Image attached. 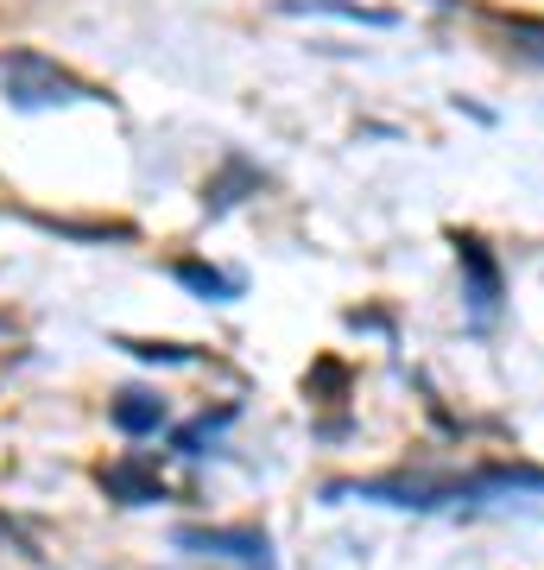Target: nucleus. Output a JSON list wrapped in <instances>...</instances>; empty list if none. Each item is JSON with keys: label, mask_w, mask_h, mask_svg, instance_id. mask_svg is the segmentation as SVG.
I'll use <instances>...</instances> for the list:
<instances>
[{"label": "nucleus", "mask_w": 544, "mask_h": 570, "mask_svg": "<svg viewBox=\"0 0 544 570\" xmlns=\"http://www.w3.org/2000/svg\"><path fill=\"white\" fill-rule=\"evenodd\" d=\"M291 13H336V20H362V26H399V13H386V7H355V0H291Z\"/></svg>", "instance_id": "6e6552de"}, {"label": "nucleus", "mask_w": 544, "mask_h": 570, "mask_svg": "<svg viewBox=\"0 0 544 570\" xmlns=\"http://www.w3.org/2000/svg\"><path fill=\"white\" fill-rule=\"evenodd\" d=\"M544 494V469L532 463H482L468 475H393V482H329L323 501H380V508H506V501H532Z\"/></svg>", "instance_id": "f257e3e1"}, {"label": "nucleus", "mask_w": 544, "mask_h": 570, "mask_svg": "<svg viewBox=\"0 0 544 570\" xmlns=\"http://www.w3.org/2000/svg\"><path fill=\"white\" fill-rule=\"evenodd\" d=\"M228 419H235V406H222V412H202V419H190V425H184L178 438H171V444H178L184 456H202V444H216V431H222Z\"/></svg>", "instance_id": "1a4fd4ad"}, {"label": "nucleus", "mask_w": 544, "mask_h": 570, "mask_svg": "<svg viewBox=\"0 0 544 570\" xmlns=\"http://www.w3.org/2000/svg\"><path fill=\"white\" fill-rule=\"evenodd\" d=\"M171 279H178L184 292L209 298V305H235V298H241V279H235V273H222V266H202V261H178V266H171Z\"/></svg>", "instance_id": "0eeeda50"}, {"label": "nucleus", "mask_w": 544, "mask_h": 570, "mask_svg": "<svg viewBox=\"0 0 544 570\" xmlns=\"http://www.w3.org/2000/svg\"><path fill=\"white\" fill-rule=\"evenodd\" d=\"M127 355H140V362H190V348L178 343H121Z\"/></svg>", "instance_id": "9b49d317"}, {"label": "nucleus", "mask_w": 544, "mask_h": 570, "mask_svg": "<svg viewBox=\"0 0 544 570\" xmlns=\"http://www.w3.org/2000/svg\"><path fill=\"white\" fill-rule=\"evenodd\" d=\"M0 82H7V96L20 108H51V102H108L96 82L70 77L58 58H44V51H7L0 58Z\"/></svg>", "instance_id": "f03ea898"}, {"label": "nucleus", "mask_w": 544, "mask_h": 570, "mask_svg": "<svg viewBox=\"0 0 544 570\" xmlns=\"http://www.w3.org/2000/svg\"><path fill=\"white\" fill-rule=\"evenodd\" d=\"M101 489H108V501H121V508H152V501H165V475L152 456H121V463L101 469Z\"/></svg>", "instance_id": "39448f33"}, {"label": "nucleus", "mask_w": 544, "mask_h": 570, "mask_svg": "<svg viewBox=\"0 0 544 570\" xmlns=\"http://www.w3.org/2000/svg\"><path fill=\"white\" fill-rule=\"evenodd\" d=\"M171 546L190 551V558H228V564L247 570H273V539L260 527H178Z\"/></svg>", "instance_id": "20e7f679"}, {"label": "nucleus", "mask_w": 544, "mask_h": 570, "mask_svg": "<svg viewBox=\"0 0 544 570\" xmlns=\"http://www.w3.org/2000/svg\"><path fill=\"white\" fill-rule=\"evenodd\" d=\"M456 266H463V311H468V330H494V324H501V305H506L501 261L487 254L482 235H456Z\"/></svg>", "instance_id": "7ed1b4c3"}, {"label": "nucleus", "mask_w": 544, "mask_h": 570, "mask_svg": "<svg viewBox=\"0 0 544 570\" xmlns=\"http://www.w3.org/2000/svg\"><path fill=\"white\" fill-rule=\"evenodd\" d=\"M108 419H115L121 438H152V431L165 425V400L159 393H146V387H127V393H115Z\"/></svg>", "instance_id": "423d86ee"}, {"label": "nucleus", "mask_w": 544, "mask_h": 570, "mask_svg": "<svg viewBox=\"0 0 544 570\" xmlns=\"http://www.w3.org/2000/svg\"><path fill=\"white\" fill-rule=\"evenodd\" d=\"M241 184H260V171H254L247 159H228V171H222L216 184H209V190H202V204H209V209H228V204H235V190H241Z\"/></svg>", "instance_id": "9d476101"}]
</instances>
